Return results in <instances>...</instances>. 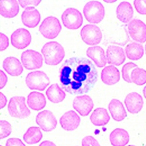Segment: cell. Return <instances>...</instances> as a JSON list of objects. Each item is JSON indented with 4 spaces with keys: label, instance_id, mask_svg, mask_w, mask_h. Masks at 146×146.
<instances>
[{
    "label": "cell",
    "instance_id": "cell-19",
    "mask_svg": "<svg viewBox=\"0 0 146 146\" xmlns=\"http://www.w3.org/2000/svg\"><path fill=\"white\" fill-rule=\"evenodd\" d=\"M3 66L8 74L13 77L19 76L23 71L20 61L15 57L11 56L4 59Z\"/></svg>",
    "mask_w": 146,
    "mask_h": 146
},
{
    "label": "cell",
    "instance_id": "cell-35",
    "mask_svg": "<svg viewBox=\"0 0 146 146\" xmlns=\"http://www.w3.org/2000/svg\"><path fill=\"white\" fill-rule=\"evenodd\" d=\"M0 50L3 52L6 50L9 46V39L7 36L3 33H0Z\"/></svg>",
    "mask_w": 146,
    "mask_h": 146
},
{
    "label": "cell",
    "instance_id": "cell-27",
    "mask_svg": "<svg viewBox=\"0 0 146 146\" xmlns=\"http://www.w3.org/2000/svg\"><path fill=\"white\" fill-rule=\"evenodd\" d=\"M48 100L54 104L63 102L66 96L65 92L61 89L58 84H53L46 91Z\"/></svg>",
    "mask_w": 146,
    "mask_h": 146
},
{
    "label": "cell",
    "instance_id": "cell-22",
    "mask_svg": "<svg viewBox=\"0 0 146 146\" xmlns=\"http://www.w3.org/2000/svg\"><path fill=\"white\" fill-rule=\"evenodd\" d=\"M109 111L113 120L116 121H121L127 117L126 109L119 100L113 99L108 105Z\"/></svg>",
    "mask_w": 146,
    "mask_h": 146
},
{
    "label": "cell",
    "instance_id": "cell-33",
    "mask_svg": "<svg viewBox=\"0 0 146 146\" xmlns=\"http://www.w3.org/2000/svg\"><path fill=\"white\" fill-rule=\"evenodd\" d=\"M133 4L139 14L143 15H146V1L135 0L134 1Z\"/></svg>",
    "mask_w": 146,
    "mask_h": 146
},
{
    "label": "cell",
    "instance_id": "cell-11",
    "mask_svg": "<svg viewBox=\"0 0 146 146\" xmlns=\"http://www.w3.org/2000/svg\"><path fill=\"white\" fill-rule=\"evenodd\" d=\"M36 122L45 132H50L54 130L57 125L56 116L52 112L48 110L39 112L36 117Z\"/></svg>",
    "mask_w": 146,
    "mask_h": 146
},
{
    "label": "cell",
    "instance_id": "cell-41",
    "mask_svg": "<svg viewBox=\"0 0 146 146\" xmlns=\"http://www.w3.org/2000/svg\"><path fill=\"white\" fill-rule=\"evenodd\" d=\"M143 95H144V98L146 99V86L144 87L143 89Z\"/></svg>",
    "mask_w": 146,
    "mask_h": 146
},
{
    "label": "cell",
    "instance_id": "cell-44",
    "mask_svg": "<svg viewBox=\"0 0 146 146\" xmlns=\"http://www.w3.org/2000/svg\"><path fill=\"white\" fill-rule=\"evenodd\" d=\"M128 146H136V145H129Z\"/></svg>",
    "mask_w": 146,
    "mask_h": 146
},
{
    "label": "cell",
    "instance_id": "cell-26",
    "mask_svg": "<svg viewBox=\"0 0 146 146\" xmlns=\"http://www.w3.org/2000/svg\"><path fill=\"white\" fill-rule=\"evenodd\" d=\"M110 119L107 110L103 108L95 109L90 116L91 123L96 126H104L107 125Z\"/></svg>",
    "mask_w": 146,
    "mask_h": 146
},
{
    "label": "cell",
    "instance_id": "cell-4",
    "mask_svg": "<svg viewBox=\"0 0 146 146\" xmlns=\"http://www.w3.org/2000/svg\"><path fill=\"white\" fill-rule=\"evenodd\" d=\"M83 13L88 22L97 24L100 23L104 18L105 8L100 1H91L85 5Z\"/></svg>",
    "mask_w": 146,
    "mask_h": 146
},
{
    "label": "cell",
    "instance_id": "cell-42",
    "mask_svg": "<svg viewBox=\"0 0 146 146\" xmlns=\"http://www.w3.org/2000/svg\"><path fill=\"white\" fill-rule=\"evenodd\" d=\"M104 1L106 2V3H115L116 1Z\"/></svg>",
    "mask_w": 146,
    "mask_h": 146
},
{
    "label": "cell",
    "instance_id": "cell-30",
    "mask_svg": "<svg viewBox=\"0 0 146 146\" xmlns=\"http://www.w3.org/2000/svg\"><path fill=\"white\" fill-rule=\"evenodd\" d=\"M131 80L137 86H143L146 83V71L139 67L133 69L131 73Z\"/></svg>",
    "mask_w": 146,
    "mask_h": 146
},
{
    "label": "cell",
    "instance_id": "cell-40",
    "mask_svg": "<svg viewBox=\"0 0 146 146\" xmlns=\"http://www.w3.org/2000/svg\"><path fill=\"white\" fill-rule=\"evenodd\" d=\"M39 146H57V145L51 141L46 140V141H42Z\"/></svg>",
    "mask_w": 146,
    "mask_h": 146
},
{
    "label": "cell",
    "instance_id": "cell-3",
    "mask_svg": "<svg viewBox=\"0 0 146 146\" xmlns=\"http://www.w3.org/2000/svg\"><path fill=\"white\" fill-rule=\"evenodd\" d=\"M8 111L12 117L19 119H25L31 115V111L25 104L24 96L12 97L8 105Z\"/></svg>",
    "mask_w": 146,
    "mask_h": 146
},
{
    "label": "cell",
    "instance_id": "cell-14",
    "mask_svg": "<svg viewBox=\"0 0 146 146\" xmlns=\"http://www.w3.org/2000/svg\"><path fill=\"white\" fill-rule=\"evenodd\" d=\"M107 63L109 64L119 66L126 60V55L123 48L119 46L110 45L106 50Z\"/></svg>",
    "mask_w": 146,
    "mask_h": 146
},
{
    "label": "cell",
    "instance_id": "cell-5",
    "mask_svg": "<svg viewBox=\"0 0 146 146\" xmlns=\"http://www.w3.org/2000/svg\"><path fill=\"white\" fill-rule=\"evenodd\" d=\"M62 31L59 20L55 17L50 16L46 18L39 27V31L46 39H54Z\"/></svg>",
    "mask_w": 146,
    "mask_h": 146
},
{
    "label": "cell",
    "instance_id": "cell-20",
    "mask_svg": "<svg viewBox=\"0 0 146 146\" xmlns=\"http://www.w3.org/2000/svg\"><path fill=\"white\" fill-rule=\"evenodd\" d=\"M101 80L107 86H113L120 80V72L113 65L105 67L101 72Z\"/></svg>",
    "mask_w": 146,
    "mask_h": 146
},
{
    "label": "cell",
    "instance_id": "cell-10",
    "mask_svg": "<svg viewBox=\"0 0 146 146\" xmlns=\"http://www.w3.org/2000/svg\"><path fill=\"white\" fill-rule=\"evenodd\" d=\"M131 38L136 42L144 43L146 42V25L139 19H134L127 25Z\"/></svg>",
    "mask_w": 146,
    "mask_h": 146
},
{
    "label": "cell",
    "instance_id": "cell-46",
    "mask_svg": "<svg viewBox=\"0 0 146 146\" xmlns=\"http://www.w3.org/2000/svg\"><path fill=\"white\" fill-rule=\"evenodd\" d=\"M145 146H146V145H145Z\"/></svg>",
    "mask_w": 146,
    "mask_h": 146
},
{
    "label": "cell",
    "instance_id": "cell-17",
    "mask_svg": "<svg viewBox=\"0 0 146 146\" xmlns=\"http://www.w3.org/2000/svg\"><path fill=\"white\" fill-rule=\"evenodd\" d=\"M81 121L78 114L74 111H69L60 117V123L62 127L66 131H73L77 129Z\"/></svg>",
    "mask_w": 146,
    "mask_h": 146
},
{
    "label": "cell",
    "instance_id": "cell-43",
    "mask_svg": "<svg viewBox=\"0 0 146 146\" xmlns=\"http://www.w3.org/2000/svg\"><path fill=\"white\" fill-rule=\"evenodd\" d=\"M145 54H146V44L145 45Z\"/></svg>",
    "mask_w": 146,
    "mask_h": 146
},
{
    "label": "cell",
    "instance_id": "cell-7",
    "mask_svg": "<svg viewBox=\"0 0 146 146\" xmlns=\"http://www.w3.org/2000/svg\"><path fill=\"white\" fill-rule=\"evenodd\" d=\"M62 20L64 26L70 30L79 29L83 23L81 13L74 8H69L66 9L62 15Z\"/></svg>",
    "mask_w": 146,
    "mask_h": 146
},
{
    "label": "cell",
    "instance_id": "cell-15",
    "mask_svg": "<svg viewBox=\"0 0 146 146\" xmlns=\"http://www.w3.org/2000/svg\"><path fill=\"white\" fill-rule=\"evenodd\" d=\"M40 18L39 11L33 7H28L25 8L21 15L23 24L29 28H34L37 27L40 22Z\"/></svg>",
    "mask_w": 146,
    "mask_h": 146
},
{
    "label": "cell",
    "instance_id": "cell-6",
    "mask_svg": "<svg viewBox=\"0 0 146 146\" xmlns=\"http://www.w3.org/2000/svg\"><path fill=\"white\" fill-rule=\"evenodd\" d=\"M27 87L32 90L44 91L50 84L47 75L42 71H35L29 72L25 78Z\"/></svg>",
    "mask_w": 146,
    "mask_h": 146
},
{
    "label": "cell",
    "instance_id": "cell-1",
    "mask_svg": "<svg viewBox=\"0 0 146 146\" xmlns=\"http://www.w3.org/2000/svg\"><path fill=\"white\" fill-rule=\"evenodd\" d=\"M62 88L72 95L87 93L95 86L98 71L91 60L73 57L67 59L60 68Z\"/></svg>",
    "mask_w": 146,
    "mask_h": 146
},
{
    "label": "cell",
    "instance_id": "cell-16",
    "mask_svg": "<svg viewBox=\"0 0 146 146\" xmlns=\"http://www.w3.org/2000/svg\"><path fill=\"white\" fill-rule=\"evenodd\" d=\"M125 104L129 113L137 114L141 111L144 102L141 95L136 92H132L126 95Z\"/></svg>",
    "mask_w": 146,
    "mask_h": 146
},
{
    "label": "cell",
    "instance_id": "cell-29",
    "mask_svg": "<svg viewBox=\"0 0 146 146\" xmlns=\"http://www.w3.org/2000/svg\"><path fill=\"white\" fill-rule=\"evenodd\" d=\"M43 138V134L39 127H30L24 134L23 139L28 144H35L40 141Z\"/></svg>",
    "mask_w": 146,
    "mask_h": 146
},
{
    "label": "cell",
    "instance_id": "cell-13",
    "mask_svg": "<svg viewBox=\"0 0 146 146\" xmlns=\"http://www.w3.org/2000/svg\"><path fill=\"white\" fill-rule=\"evenodd\" d=\"M72 106L82 116H88L94 108V104L89 95L77 96L73 100Z\"/></svg>",
    "mask_w": 146,
    "mask_h": 146
},
{
    "label": "cell",
    "instance_id": "cell-38",
    "mask_svg": "<svg viewBox=\"0 0 146 146\" xmlns=\"http://www.w3.org/2000/svg\"><path fill=\"white\" fill-rule=\"evenodd\" d=\"M0 74H1V76H0V88L3 89L5 86L8 82V77L5 73L1 70L0 71Z\"/></svg>",
    "mask_w": 146,
    "mask_h": 146
},
{
    "label": "cell",
    "instance_id": "cell-36",
    "mask_svg": "<svg viewBox=\"0 0 146 146\" xmlns=\"http://www.w3.org/2000/svg\"><path fill=\"white\" fill-rule=\"evenodd\" d=\"M6 146H26L18 138H10L6 142Z\"/></svg>",
    "mask_w": 146,
    "mask_h": 146
},
{
    "label": "cell",
    "instance_id": "cell-2",
    "mask_svg": "<svg viewBox=\"0 0 146 146\" xmlns=\"http://www.w3.org/2000/svg\"><path fill=\"white\" fill-rule=\"evenodd\" d=\"M42 53L47 65L56 66L62 62L65 57L63 47L57 42L46 43L42 48Z\"/></svg>",
    "mask_w": 146,
    "mask_h": 146
},
{
    "label": "cell",
    "instance_id": "cell-25",
    "mask_svg": "<svg viewBox=\"0 0 146 146\" xmlns=\"http://www.w3.org/2000/svg\"><path fill=\"white\" fill-rule=\"evenodd\" d=\"M117 19L123 23L129 22L134 14L133 8L129 2L123 1L120 3L117 6L116 11Z\"/></svg>",
    "mask_w": 146,
    "mask_h": 146
},
{
    "label": "cell",
    "instance_id": "cell-12",
    "mask_svg": "<svg viewBox=\"0 0 146 146\" xmlns=\"http://www.w3.org/2000/svg\"><path fill=\"white\" fill-rule=\"evenodd\" d=\"M31 40L32 36L30 32L24 28L17 29L11 36L12 45L19 50L27 48L31 44Z\"/></svg>",
    "mask_w": 146,
    "mask_h": 146
},
{
    "label": "cell",
    "instance_id": "cell-23",
    "mask_svg": "<svg viewBox=\"0 0 146 146\" xmlns=\"http://www.w3.org/2000/svg\"><path fill=\"white\" fill-rule=\"evenodd\" d=\"M27 104L33 111H40L46 105L45 96L37 91L32 92L28 96Z\"/></svg>",
    "mask_w": 146,
    "mask_h": 146
},
{
    "label": "cell",
    "instance_id": "cell-34",
    "mask_svg": "<svg viewBox=\"0 0 146 146\" xmlns=\"http://www.w3.org/2000/svg\"><path fill=\"white\" fill-rule=\"evenodd\" d=\"M82 146H101L98 141L94 137L88 136L82 140Z\"/></svg>",
    "mask_w": 146,
    "mask_h": 146
},
{
    "label": "cell",
    "instance_id": "cell-9",
    "mask_svg": "<svg viewBox=\"0 0 146 146\" xmlns=\"http://www.w3.org/2000/svg\"><path fill=\"white\" fill-rule=\"evenodd\" d=\"M21 59L23 66L27 70L40 68L43 66V58L42 54L33 50L24 51L21 54Z\"/></svg>",
    "mask_w": 146,
    "mask_h": 146
},
{
    "label": "cell",
    "instance_id": "cell-39",
    "mask_svg": "<svg viewBox=\"0 0 146 146\" xmlns=\"http://www.w3.org/2000/svg\"><path fill=\"white\" fill-rule=\"evenodd\" d=\"M7 104V99L6 96L2 93L0 92V108L3 109Z\"/></svg>",
    "mask_w": 146,
    "mask_h": 146
},
{
    "label": "cell",
    "instance_id": "cell-31",
    "mask_svg": "<svg viewBox=\"0 0 146 146\" xmlns=\"http://www.w3.org/2000/svg\"><path fill=\"white\" fill-rule=\"evenodd\" d=\"M137 67V65L135 63L129 62L125 64L121 70V73H122V78L126 82L128 83H131V73L133 69Z\"/></svg>",
    "mask_w": 146,
    "mask_h": 146
},
{
    "label": "cell",
    "instance_id": "cell-45",
    "mask_svg": "<svg viewBox=\"0 0 146 146\" xmlns=\"http://www.w3.org/2000/svg\"><path fill=\"white\" fill-rule=\"evenodd\" d=\"M0 146H3V145H0Z\"/></svg>",
    "mask_w": 146,
    "mask_h": 146
},
{
    "label": "cell",
    "instance_id": "cell-37",
    "mask_svg": "<svg viewBox=\"0 0 146 146\" xmlns=\"http://www.w3.org/2000/svg\"><path fill=\"white\" fill-rule=\"evenodd\" d=\"M41 1H40V0H38V1H22V0H19L18 3L21 7L27 8L29 5L38 6L41 3Z\"/></svg>",
    "mask_w": 146,
    "mask_h": 146
},
{
    "label": "cell",
    "instance_id": "cell-21",
    "mask_svg": "<svg viewBox=\"0 0 146 146\" xmlns=\"http://www.w3.org/2000/svg\"><path fill=\"white\" fill-rule=\"evenodd\" d=\"M19 12L18 2L15 0L0 1V13L6 18H13L16 17Z\"/></svg>",
    "mask_w": 146,
    "mask_h": 146
},
{
    "label": "cell",
    "instance_id": "cell-18",
    "mask_svg": "<svg viewBox=\"0 0 146 146\" xmlns=\"http://www.w3.org/2000/svg\"><path fill=\"white\" fill-rule=\"evenodd\" d=\"M87 56L92 59L96 66L101 68L106 66L107 63L106 56L105 55L104 48L100 46H95L87 48Z\"/></svg>",
    "mask_w": 146,
    "mask_h": 146
},
{
    "label": "cell",
    "instance_id": "cell-28",
    "mask_svg": "<svg viewBox=\"0 0 146 146\" xmlns=\"http://www.w3.org/2000/svg\"><path fill=\"white\" fill-rule=\"evenodd\" d=\"M125 53L127 57L130 60H139L144 55L143 46L137 42H132L127 45L125 48Z\"/></svg>",
    "mask_w": 146,
    "mask_h": 146
},
{
    "label": "cell",
    "instance_id": "cell-32",
    "mask_svg": "<svg viewBox=\"0 0 146 146\" xmlns=\"http://www.w3.org/2000/svg\"><path fill=\"white\" fill-rule=\"evenodd\" d=\"M12 126L11 124L5 120L0 121V139H3L8 137L12 132Z\"/></svg>",
    "mask_w": 146,
    "mask_h": 146
},
{
    "label": "cell",
    "instance_id": "cell-8",
    "mask_svg": "<svg viewBox=\"0 0 146 146\" xmlns=\"http://www.w3.org/2000/svg\"><path fill=\"white\" fill-rule=\"evenodd\" d=\"M82 41L88 45H96L100 43L102 39V33L100 28L95 25L88 24L81 30Z\"/></svg>",
    "mask_w": 146,
    "mask_h": 146
},
{
    "label": "cell",
    "instance_id": "cell-24",
    "mask_svg": "<svg viewBox=\"0 0 146 146\" xmlns=\"http://www.w3.org/2000/svg\"><path fill=\"white\" fill-rule=\"evenodd\" d=\"M109 140L113 146H125L128 144L130 137L126 130L116 128L111 133Z\"/></svg>",
    "mask_w": 146,
    "mask_h": 146
}]
</instances>
